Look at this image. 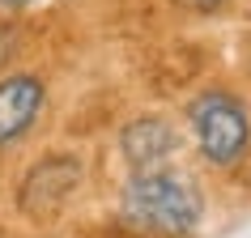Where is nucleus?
<instances>
[{
    "label": "nucleus",
    "mask_w": 251,
    "mask_h": 238,
    "mask_svg": "<svg viewBox=\"0 0 251 238\" xmlns=\"http://www.w3.org/2000/svg\"><path fill=\"white\" fill-rule=\"evenodd\" d=\"M187 123H192V136H196L200 153L213 166L226 170V166L243 162V153L251 145V119L230 94H222V90L200 94L192 102V111H187Z\"/></svg>",
    "instance_id": "2"
},
{
    "label": "nucleus",
    "mask_w": 251,
    "mask_h": 238,
    "mask_svg": "<svg viewBox=\"0 0 251 238\" xmlns=\"http://www.w3.org/2000/svg\"><path fill=\"white\" fill-rule=\"evenodd\" d=\"M4 9H30V4H39V0H0Z\"/></svg>",
    "instance_id": "7"
},
{
    "label": "nucleus",
    "mask_w": 251,
    "mask_h": 238,
    "mask_svg": "<svg viewBox=\"0 0 251 238\" xmlns=\"http://www.w3.org/2000/svg\"><path fill=\"white\" fill-rule=\"evenodd\" d=\"M77 183H81V162L73 158V153H51V158H43L39 166L26 174V183H22V213L34 217V221L55 217V213L73 200Z\"/></svg>",
    "instance_id": "3"
},
{
    "label": "nucleus",
    "mask_w": 251,
    "mask_h": 238,
    "mask_svg": "<svg viewBox=\"0 0 251 238\" xmlns=\"http://www.w3.org/2000/svg\"><path fill=\"white\" fill-rule=\"evenodd\" d=\"M200 191L187 174H175L166 166L158 170H132L124 187V221L149 234H171L183 238L200 225Z\"/></svg>",
    "instance_id": "1"
},
{
    "label": "nucleus",
    "mask_w": 251,
    "mask_h": 238,
    "mask_svg": "<svg viewBox=\"0 0 251 238\" xmlns=\"http://www.w3.org/2000/svg\"><path fill=\"white\" fill-rule=\"evenodd\" d=\"M179 132H175L166 119L158 115H145V119H132L124 132H119V149H124V158L132 170H158L166 162L179 153Z\"/></svg>",
    "instance_id": "4"
},
{
    "label": "nucleus",
    "mask_w": 251,
    "mask_h": 238,
    "mask_svg": "<svg viewBox=\"0 0 251 238\" xmlns=\"http://www.w3.org/2000/svg\"><path fill=\"white\" fill-rule=\"evenodd\" d=\"M179 4H187V9H196V13H213V9H222L226 0H179Z\"/></svg>",
    "instance_id": "6"
},
{
    "label": "nucleus",
    "mask_w": 251,
    "mask_h": 238,
    "mask_svg": "<svg viewBox=\"0 0 251 238\" xmlns=\"http://www.w3.org/2000/svg\"><path fill=\"white\" fill-rule=\"evenodd\" d=\"M47 90L39 77H4L0 81V145L22 141L43 115Z\"/></svg>",
    "instance_id": "5"
}]
</instances>
